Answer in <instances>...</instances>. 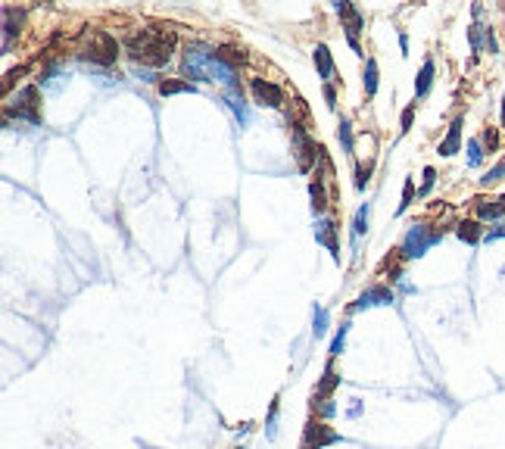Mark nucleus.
Returning <instances> with one entry per match:
<instances>
[{
	"instance_id": "nucleus-17",
	"label": "nucleus",
	"mask_w": 505,
	"mask_h": 449,
	"mask_svg": "<svg viewBox=\"0 0 505 449\" xmlns=\"http://www.w3.org/2000/svg\"><path fill=\"white\" fill-rule=\"evenodd\" d=\"M309 196H312V212L315 216H325L328 209V191H325V181L315 175V181L309 184Z\"/></svg>"
},
{
	"instance_id": "nucleus-11",
	"label": "nucleus",
	"mask_w": 505,
	"mask_h": 449,
	"mask_svg": "<svg viewBox=\"0 0 505 449\" xmlns=\"http://www.w3.org/2000/svg\"><path fill=\"white\" fill-rule=\"evenodd\" d=\"M462 125H465V116H455L453 125H449V131H446V138L440 140V147H437L440 156H455L462 150Z\"/></svg>"
},
{
	"instance_id": "nucleus-24",
	"label": "nucleus",
	"mask_w": 505,
	"mask_h": 449,
	"mask_svg": "<svg viewBox=\"0 0 505 449\" xmlns=\"http://www.w3.org/2000/svg\"><path fill=\"white\" fill-rule=\"evenodd\" d=\"M372 172H374V160H368L365 165H356V191H359V194L368 187V181H372Z\"/></svg>"
},
{
	"instance_id": "nucleus-30",
	"label": "nucleus",
	"mask_w": 505,
	"mask_h": 449,
	"mask_svg": "<svg viewBox=\"0 0 505 449\" xmlns=\"http://www.w3.org/2000/svg\"><path fill=\"white\" fill-rule=\"evenodd\" d=\"M480 144H484L487 153H496V150H499V131H496V128H487L484 138H480Z\"/></svg>"
},
{
	"instance_id": "nucleus-23",
	"label": "nucleus",
	"mask_w": 505,
	"mask_h": 449,
	"mask_svg": "<svg viewBox=\"0 0 505 449\" xmlns=\"http://www.w3.org/2000/svg\"><path fill=\"white\" fill-rule=\"evenodd\" d=\"M312 334L315 337H325L328 334V312L321 309V306H315V309H312Z\"/></svg>"
},
{
	"instance_id": "nucleus-13",
	"label": "nucleus",
	"mask_w": 505,
	"mask_h": 449,
	"mask_svg": "<svg viewBox=\"0 0 505 449\" xmlns=\"http://www.w3.org/2000/svg\"><path fill=\"white\" fill-rule=\"evenodd\" d=\"M312 60H315V69H318V78H325V84H331V78H334V57H331V50L325 44H315Z\"/></svg>"
},
{
	"instance_id": "nucleus-27",
	"label": "nucleus",
	"mask_w": 505,
	"mask_h": 449,
	"mask_svg": "<svg viewBox=\"0 0 505 449\" xmlns=\"http://www.w3.org/2000/svg\"><path fill=\"white\" fill-rule=\"evenodd\" d=\"M412 194H415V181L412 178H406V184H402V200H399V206H396V212L402 216L409 206H412Z\"/></svg>"
},
{
	"instance_id": "nucleus-25",
	"label": "nucleus",
	"mask_w": 505,
	"mask_h": 449,
	"mask_svg": "<svg viewBox=\"0 0 505 449\" xmlns=\"http://www.w3.org/2000/svg\"><path fill=\"white\" fill-rule=\"evenodd\" d=\"M502 178H505V162H496L490 172H484V178H480V184H484V187H493V184H499Z\"/></svg>"
},
{
	"instance_id": "nucleus-8",
	"label": "nucleus",
	"mask_w": 505,
	"mask_h": 449,
	"mask_svg": "<svg viewBox=\"0 0 505 449\" xmlns=\"http://www.w3.org/2000/svg\"><path fill=\"white\" fill-rule=\"evenodd\" d=\"M250 91H252V97H256V104L272 106V109H281V106H284V91H281V84L268 82V78H252V82H250Z\"/></svg>"
},
{
	"instance_id": "nucleus-4",
	"label": "nucleus",
	"mask_w": 505,
	"mask_h": 449,
	"mask_svg": "<svg viewBox=\"0 0 505 449\" xmlns=\"http://www.w3.org/2000/svg\"><path fill=\"white\" fill-rule=\"evenodd\" d=\"M16 116V119H26L31 125H44V116H41V91L38 84H26L16 97L6 104V119Z\"/></svg>"
},
{
	"instance_id": "nucleus-18",
	"label": "nucleus",
	"mask_w": 505,
	"mask_h": 449,
	"mask_svg": "<svg viewBox=\"0 0 505 449\" xmlns=\"http://www.w3.org/2000/svg\"><path fill=\"white\" fill-rule=\"evenodd\" d=\"M455 234H459L465 243H480V240H484V231H480L477 218H465V222H459V225H455Z\"/></svg>"
},
{
	"instance_id": "nucleus-7",
	"label": "nucleus",
	"mask_w": 505,
	"mask_h": 449,
	"mask_svg": "<svg viewBox=\"0 0 505 449\" xmlns=\"http://www.w3.org/2000/svg\"><path fill=\"white\" fill-rule=\"evenodd\" d=\"M393 290L387 284H374L368 290H362V294L356 296V303L350 306V312H362V309H377V306H390L393 303Z\"/></svg>"
},
{
	"instance_id": "nucleus-2",
	"label": "nucleus",
	"mask_w": 505,
	"mask_h": 449,
	"mask_svg": "<svg viewBox=\"0 0 505 449\" xmlns=\"http://www.w3.org/2000/svg\"><path fill=\"white\" fill-rule=\"evenodd\" d=\"M218 60V47H209L203 41H191L181 50V72L187 75V82H212V66Z\"/></svg>"
},
{
	"instance_id": "nucleus-33",
	"label": "nucleus",
	"mask_w": 505,
	"mask_h": 449,
	"mask_svg": "<svg viewBox=\"0 0 505 449\" xmlns=\"http://www.w3.org/2000/svg\"><path fill=\"white\" fill-rule=\"evenodd\" d=\"M499 238H505V218H502V222H496L490 231L484 234V240H499Z\"/></svg>"
},
{
	"instance_id": "nucleus-15",
	"label": "nucleus",
	"mask_w": 505,
	"mask_h": 449,
	"mask_svg": "<svg viewBox=\"0 0 505 449\" xmlns=\"http://www.w3.org/2000/svg\"><path fill=\"white\" fill-rule=\"evenodd\" d=\"M225 104H228V109L234 113V119L240 122V128L250 122V109H247V104H243V94L240 91H225Z\"/></svg>"
},
{
	"instance_id": "nucleus-1",
	"label": "nucleus",
	"mask_w": 505,
	"mask_h": 449,
	"mask_svg": "<svg viewBox=\"0 0 505 449\" xmlns=\"http://www.w3.org/2000/svg\"><path fill=\"white\" fill-rule=\"evenodd\" d=\"M175 31L165 28H140L134 35L125 38V50L134 60V66L144 69H160L172 60V50H175Z\"/></svg>"
},
{
	"instance_id": "nucleus-31",
	"label": "nucleus",
	"mask_w": 505,
	"mask_h": 449,
	"mask_svg": "<svg viewBox=\"0 0 505 449\" xmlns=\"http://www.w3.org/2000/svg\"><path fill=\"white\" fill-rule=\"evenodd\" d=\"M346 331H350V325H340V331H337V337H334V343H331V359H337L343 353V343H346Z\"/></svg>"
},
{
	"instance_id": "nucleus-12",
	"label": "nucleus",
	"mask_w": 505,
	"mask_h": 449,
	"mask_svg": "<svg viewBox=\"0 0 505 449\" xmlns=\"http://www.w3.org/2000/svg\"><path fill=\"white\" fill-rule=\"evenodd\" d=\"M328 443H340V434H334L328 424H312V428L306 431V446L303 449H321Z\"/></svg>"
},
{
	"instance_id": "nucleus-14",
	"label": "nucleus",
	"mask_w": 505,
	"mask_h": 449,
	"mask_svg": "<svg viewBox=\"0 0 505 449\" xmlns=\"http://www.w3.org/2000/svg\"><path fill=\"white\" fill-rule=\"evenodd\" d=\"M433 75H437V66H433V60H424L421 69H418V78H415V97H428L431 94V84H433Z\"/></svg>"
},
{
	"instance_id": "nucleus-36",
	"label": "nucleus",
	"mask_w": 505,
	"mask_h": 449,
	"mask_svg": "<svg viewBox=\"0 0 505 449\" xmlns=\"http://www.w3.org/2000/svg\"><path fill=\"white\" fill-rule=\"evenodd\" d=\"M399 50H402V57H406V53H409V35H406V31H402V35H399Z\"/></svg>"
},
{
	"instance_id": "nucleus-37",
	"label": "nucleus",
	"mask_w": 505,
	"mask_h": 449,
	"mask_svg": "<svg viewBox=\"0 0 505 449\" xmlns=\"http://www.w3.org/2000/svg\"><path fill=\"white\" fill-rule=\"evenodd\" d=\"M502 128H505V100H502Z\"/></svg>"
},
{
	"instance_id": "nucleus-9",
	"label": "nucleus",
	"mask_w": 505,
	"mask_h": 449,
	"mask_svg": "<svg viewBox=\"0 0 505 449\" xmlns=\"http://www.w3.org/2000/svg\"><path fill=\"white\" fill-rule=\"evenodd\" d=\"M312 231H315V243L328 247V253L334 256V262H340V238H337V225L331 222V218H318Z\"/></svg>"
},
{
	"instance_id": "nucleus-26",
	"label": "nucleus",
	"mask_w": 505,
	"mask_h": 449,
	"mask_svg": "<svg viewBox=\"0 0 505 449\" xmlns=\"http://www.w3.org/2000/svg\"><path fill=\"white\" fill-rule=\"evenodd\" d=\"M484 153H487L484 144H480L477 138H471L468 140V165H480V162H484Z\"/></svg>"
},
{
	"instance_id": "nucleus-6",
	"label": "nucleus",
	"mask_w": 505,
	"mask_h": 449,
	"mask_svg": "<svg viewBox=\"0 0 505 449\" xmlns=\"http://www.w3.org/2000/svg\"><path fill=\"white\" fill-rule=\"evenodd\" d=\"M294 153H296L299 172H312L315 160H321V150L315 147V140L306 135V128H299V125H294Z\"/></svg>"
},
{
	"instance_id": "nucleus-29",
	"label": "nucleus",
	"mask_w": 505,
	"mask_h": 449,
	"mask_svg": "<svg viewBox=\"0 0 505 449\" xmlns=\"http://www.w3.org/2000/svg\"><path fill=\"white\" fill-rule=\"evenodd\" d=\"M274 424H278V399H274L272 409H268V421H265V437L268 440H274V434H278V428H274Z\"/></svg>"
},
{
	"instance_id": "nucleus-21",
	"label": "nucleus",
	"mask_w": 505,
	"mask_h": 449,
	"mask_svg": "<svg viewBox=\"0 0 505 449\" xmlns=\"http://www.w3.org/2000/svg\"><path fill=\"white\" fill-rule=\"evenodd\" d=\"M337 138H340V144H343V153H353V150H356V140H353V122L346 119V116H340V125H337Z\"/></svg>"
},
{
	"instance_id": "nucleus-16",
	"label": "nucleus",
	"mask_w": 505,
	"mask_h": 449,
	"mask_svg": "<svg viewBox=\"0 0 505 449\" xmlns=\"http://www.w3.org/2000/svg\"><path fill=\"white\" fill-rule=\"evenodd\" d=\"M160 94H162V97H175V94H196V84L187 82V78H165V82H160Z\"/></svg>"
},
{
	"instance_id": "nucleus-22",
	"label": "nucleus",
	"mask_w": 505,
	"mask_h": 449,
	"mask_svg": "<svg viewBox=\"0 0 505 449\" xmlns=\"http://www.w3.org/2000/svg\"><path fill=\"white\" fill-rule=\"evenodd\" d=\"M337 384H340V377H337V375H334V368L328 365V368H325V375H321V381H318V397H321V399H328L331 393H334Z\"/></svg>"
},
{
	"instance_id": "nucleus-20",
	"label": "nucleus",
	"mask_w": 505,
	"mask_h": 449,
	"mask_svg": "<svg viewBox=\"0 0 505 449\" xmlns=\"http://www.w3.org/2000/svg\"><path fill=\"white\" fill-rule=\"evenodd\" d=\"M377 82H381V72H377V60L368 57L365 60V72H362V84H365V94L374 97L377 94Z\"/></svg>"
},
{
	"instance_id": "nucleus-19",
	"label": "nucleus",
	"mask_w": 505,
	"mask_h": 449,
	"mask_svg": "<svg viewBox=\"0 0 505 449\" xmlns=\"http://www.w3.org/2000/svg\"><path fill=\"white\" fill-rule=\"evenodd\" d=\"M368 216H372V203H362L359 212L353 216V247H359V238L368 231Z\"/></svg>"
},
{
	"instance_id": "nucleus-28",
	"label": "nucleus",
	"mask_w": 505,
	"mask_h": 449,
	"mask_svg": "<svg viewBox=\"0 0 505 449\" xmlns=\"http://www.w3.org/2000/svg\"><path fill=\"white\" fill-rule=\"evenodd\" d=\"M424 181H421V191H418V196H428L431 194V187H433V181H437V169L433 165H424Z\"/></svg>"
},
{
	"instance_id": "nucleus-10",
	"label": "nucleus",
	"mask_w": 505,
	"mask_h": 449,
	"mask_svg": "<svg viewBox=\"0 0 505 449\" xmlns=\"http://www.w3.org/2000/svg\"><path fill=\"white\" fill-rule=\"evenodd\" d=\"M475 212L480 222H502L505 218V196H477L475 200Z\"/></svg>"
},
{
	"instance_id": "nucleus-5",
	"label": "nucleus",
	"mask_w": 505,
	"mask_h": 449,
	"mask_svg": "<svg viewBox=\"0 0 505 449\" xmlns=\"http://www.w3.org/2000/svg\"><path fill=\"white\" fill-rule=\"evenodd\" d=\"M440 238H443V231H431V225H412L399 243V253L406 262L409 259H421L433 243H440Z\"/></svg>"
},
{
	"instance_id": "nucleus-35",
	"label": "nucleus",
	"mask_w": 505,
	"mask_h": 449,
	"mask_svg": "<svg viewBox=\"0 0 505 449\" xmlns=\"http://www.w3.org/2000/svg\"><path fill=\"white\" fill-rule=\"evenodd\" d=\"M318 412H321V415H325V418H331V415H334V412H337V406H334V403H331V399H321V403H318Z\"/></svg>"
},
{
	"instance_id": "nucleus-34",
	"label": "nucleus",
	"mask_w": 505,
	"mask_h": 449,
	"mask_svg": "<svg viewBox=\"0 0 505 449\" xmlns=\"http://www.w3.org/2000/svg\"><path fill=\"white\" fill-rule=\"evenodd\" d=\"M325 104L331 109H337V88H334V84H325Z\"/></svg>"
},
{
	"instance_id": "nucleus-3",
	"label": "nucleus",
	"mask_w": 505,
	"mask_h": 449,
	"mask_svg": "<svg viewBox=\"0 0 505 449\" xmlns=\"http://www.w3.org/2000/svg\"><path fill=\"white\" fill-rule=\"evenodd\" d=\"M78 57L97 62V66H113V62L119 60V41H116V38L109 35V31H104V28H84Z\"/></svg>"
},
{
	"instance_id": "nucleus-32",
	"label": "nucleus",
	"mask_w": 505,
	"mask_h": 449,
	"mask_svg": "<svg viewBox=\"0 0 505 449\" xmlns=\"http://www.w3.org/2000/svg\"><path fill=\"white\" fill-rule=\"evenodd\" d=\"M412 119H415V100L402 109V119H399V131L406 135V131H412Z\"/></svg>"
}]
</instances>
